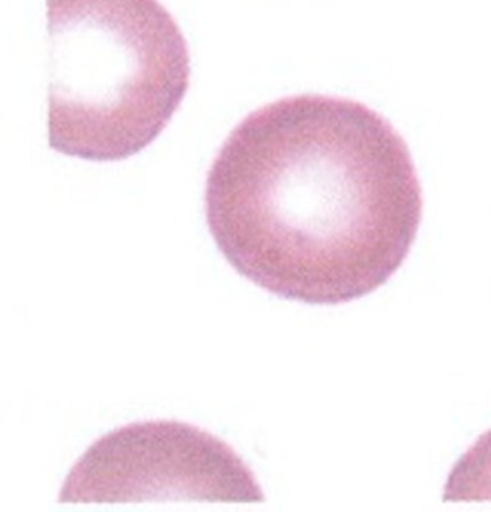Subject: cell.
<instances>
[{
	"instance_id": "obj_1",
	"label": "cell",
	"mask_w": 491,
	"mask_h": 512,
	"mask_svg": "<svg viewBox=\"0 0 491 512\" xmlns=\"http://www.w3.org/2000/svg\"><path fill=\"white\" fill-rule=\"evenodd\" d=\"M206 220L230 265L257 286L335 305L403 265L422 190L403 137L365 104L296 95L248 115L206 181Z\"/></svg>"
},
{
	"instance_id": "obj_2",
	"label": "cell",
	"mask_w": 491,
	"mask_h": 512,
	"mask_svg": "<svg viewBox=\"0 0 491 512\" xmlns=\"http://www.w3.org/2000/svg\"><path fill=\"white\" fill-rule=\"evenodd\" d=\"M50 146L121 161L151 145L190 86L181 29L158 0H47Z\"/></svg>"
},
{
	"instance_id": "obj_3",
	"label": "cell",
	"mask_w": 491,
	"mask_h": 512,
	"mask_svg": "<svg viewBox=\"0 0 491 512\" xmlns=\"http://www.w3.org/2000/svg\"><path fill=\"white\" fill-rule=\"evenodd\" d=\"M61 502H262L247 464L223 440L176 421L127 425L77 461Z\"/></svg>"
},
{
	"instance_id": "obj_4",
	"label": "cell",
	"mask_w": 491,
	"mask_h": 512,
	"mask_svg": "<svg viewBox=\"0 0 491 512\" xmlns=\"http://www.w3.org/2000/svg\"><path fill=\"white\" fill-rule=\"evenodd\" d=\"M445 500L491 499V431L458 461L446 484Z\"/></svg>"
}]
</instances>
